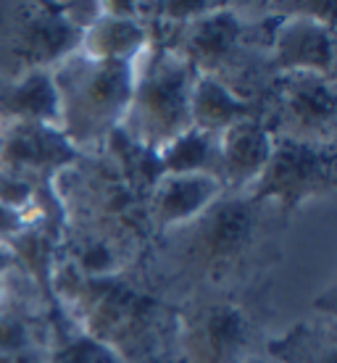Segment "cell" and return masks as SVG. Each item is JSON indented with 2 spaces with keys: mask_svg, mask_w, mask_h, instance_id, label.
Returning a JSON list of instances; mask_svg holds the SVG:
<instances>
[{
  "mask_svg": "<svg viewBox=\"0 0 337 363\" xmlns=\"http://www.w3.org/2000/svg\"><path fill=\"white\" fill-rule=\"evenodd\" d=\"M284 224L280 211L250 192H224L190 224L155 237L143 266L172 303L201 292L258 290L280 255Z\"/></svg>",
  "mask_w": 337,
  "mask_h": 363,
  "instance_id": "1",
  "label": "cell"
},
{
  "mask_svg": "<svg viewBox=\"0 0 337 363\" xmlns=\"http://www.w3.org/2000/svg\"><path fill=\"white\" fill-rule=\"evenodd\" d=\"M50 292L74 327L124 363H177V303L155 287L143 264L95 279L55 255Z\"/></svg>",
  "mask_w": 337,
  "mask_h": 363,
  "instance_id": "2",
  "label": "cell"
},
{
  "mask_svg": "<svg viewBox=\"0 0 337 363\" xmlns=\"http://www.w3.org/2000/svg\"><path fill=\"white\" fill-rule=\"evenodd\" d=\"M135 64L90 61L74 50L53 66L58 129L82 155L101 153L121 127L132 98Z\"/></svg>",
  "mask_w": 337,
  "mask_h": 363,
  "instance_id": "3",
  "label": "cell"
},
{
  "mask_svg": "<svg viewBox=\"0 0 337 363\" xmlns=\"http://www.w3.org/2000/svg\"><path fill=\"white\" fill-rule=\"evenodd\" d=\"M258 290L201 292L177 303V363H248L264 347Z\"/></svg>",
  "mask_w": 337,
  "mask_h": 363,
  "instance_id": "4",
  "label": "cell"
},
{
  "mask_svg": "<svg viewBox=\"0 0 337 363\" xmlns=\"http://www.w3.org/2000/svg\"><path fill=\"white\" fill-rule=\"evenodd\" d=\"M192 69L169 45H150L135 61L132 98L118 132L145 150H158L169 140L190 129Z\"/></svg>",
  "mask_w": 337,
  "mask_h": 363,
  "instance_id": "5",
  "label": "cell"
},
{
  "mask_svg": "<svg viewBox=\"0 0 337 363\" xmlns=\"http://www.w3.org/2000/svg\"><path fill=\"white\" fill-rule=\"evenodd\" d=\"M255 111L274 137L314 145H335V77L277 74L261 95Z\"/></svg>",
  "mask_w": 337,
  "mask_h": 363,
  "instance_id": "6",
  "label": "cell"
},
{
  "mask_svg": "<svg viewBox=\"0 0 337 363\" xmlns=\"http://www.w3.org/2000/svg\"><path fill=\"white\" fill-rule=\"evenodd\" d=\"M79 37L58 3H6L0 6V77L53 69L79 48Z\"/></svg>",
  "mask_w": 337,
  "mask_h": 363,
  "instance_id": "7",
  "label": "cell"
},
{
  "mask_svg": "<svg viewBox=\"0 0 337 363\" xmlns=\"http://www.w3.org/2000/svg\"><path fill=\"white\" fill-rule=\"evenodd\" d=\"M337 187V150L335 145L295 143L274 137V150L269 155L264 174L253 184V195L269 203L284 218L311 203L329 198Z\"/></svg>",
  "mask_w": 337,
  "mask_h": 363,
  "instance_id": "8",
  "label": "cell"
},
{
  "mask_svg": "<svg viewBox=\"0 0 337 363\" xmlns=\"http://www.w3.org/2000/svg\"><path fill=\"white\" fill-rule=\"evenodd\" d=\"M55 300L21 266L0 279V363H48Z\"/></svg>",
  "mask_w": 337,
  "mask_h": 363,
  "instance_id": "9",
  "label": "cell"
},
{
  "mask_svg": "<svg viewBox=\"0 0 337 363\" xmlns=\"http://www.w3.org/2000/svg\"><path fill=\"white\" fill-rule=\"evenodd\" d=\"M274 27L266 48L272 74H321L335 77V27L332 3L266 6Z\"/></svg>",
  "mask_w": 337,
  "mask_h": 363,
  "instance_id": "10",
  "label": "cell"
},
{
  "mask_svg": "<svg viewBox=\"0 0 337 363\" xmlns=\"http://www.w3.org/2000/svg\"><path fill=\"white\" fill-rule=\"evenodd\" d=\"M82 153H77L72 143L55 127L40 124H18L0 129V172H9L18 179L29 182L45 198H55L58 174L77 164Z\"/></svg>",
  "mask_w": 337,
  "mask_h": 363,
  "instance_id": "11",
  "label": "cell"
},
{
  "mask_svg": "<svg viewBox=\"0 0 337 363\" xmlns=\"http://www.w3.org/2000/svg\"><path fill=\"white\" fill-rule=\"evenodd\" d=\"M219 145V179L221 190L229 195L250 192L258 177L264 174L269 155L274 150V135L264 124V118L253 113L235 121L216 137Z\"/></svg>",
  "mask_w": 337,
  "mask_h": 363,
  "instance_id": "12",
  "label": "cell"
},
{
  "mask_svg": "<svg viewBox=\"0 0 337 363\" xmlns=\"http://www.w3.org/2000/svg\"><path fill=\"white\" fill-rule=\"evenodd\" d=\"M224 195L221 184L211 174H161L148 195V216L153 235L179 229L209 211Z\"/></svg>",
  "mask_w": 337,
  "mask_h": 363,
  "instance_id": "13",
  "label": "cell"
},
{
  "mask_svg": "<svg viewBox=\"0 0 337 363\" xmlns=\"http://www.w3.org/2000/svg\"><path fill=\"white\" fill-rule=\"evenodd\" d=\"M40 124L58 129V92L53 69H35L18 77H0V129Z\"/></svg>",
  "mask_w": 337,
  "mask_h": 363,
  "instance_id": "14",
  "label": "cell"
},
{
  "mask_svg": "<svg viewBox=\"0 0 337 363\" xmlns=\"http://www.w3.org/2000/svg\"><path fill=\"white\" fill-rule=\"evenodd\" d=\"M261 355L272 363H337L335 316L316 313L292 324L282 335L266 337Z\"/></svg>",
  "mask_w": 337,
  "mask_h": 363,
  "instance_id": "15",
  "label": "cell"
},
{
  "mask_svg": "<svg viewBox=\"0 0 337 363\" xmlns=\"http://www.w3.org/2000/svg\"><path fill=\"white\" fill-rule=\"evenodd\" d=\"M148 45H150V32L143 21L101 13L82 32L77 53L90 58V61L135 64Z\"/></svg>",
  "mask_w": 337,
  "mask_h": 363,
  "instance_id": "16",
  "label": "cell"
},
{
  "mask_svg": "<svg viewBox=\"0 0 337 363\" xmlns=\"http://www.w3.org/2000/svg\"><path fill=\"white\" fill-rule=\"evenodd\" d=\"M258 113L253 103L243 100L211 74H195L190 92V127L219 137L227 127Z\"/></svg>",
  "mask_w": 337,
  "mask_h": 363,
  "instance_id": "17",
  "label": "cell"
},
{
  "mask_svg": "<svg viewBox=\"0 0 337 363\" xmlns=\"http://www.w3.org/2000/svg\"><path fill=\"white\" fill-rule=\"evenodd\" d=\"M155 158H158L161 174H211V177H216L219 145H216L214 135L190 127L158 147Z\"/></svg>",
  "mask_w": 337,
  "mask_h": 363,
  "instance_id": "18",
  "label": "cell"
},
{
  "mask_svg": "<svg viewBox=\"0 0 337 363\" xmlns=\"http://www.w3.org/2000/svg\"><path fill=\"white\" fill-rule=\"evenodd\" d=\"M48 363H124L114 350L82 335L55 306V340Z\"/></svg>",
  "mask_w": 337,
  "mask_h": 363,
  "instance_id": "19",
  "label": "cell"
},
{
  "mask_svg": "<svg viewBox=\"0 0 337 363\" xmlns=\"http://www.w3.org/2000/svg\"><path fill=\"white\" fill-rule=\"evenodd\" d=\"M32 227H45V224H40L37 218L24 216V213H18V211H11V208H6V206H0V242H3V245H11L16 237H21Z\"/></svg>",
  "mask_w": 337,
  "mask_h": 363,
  "instance_id": "20",
  "label": "cell"
},
{
  "mask_svg": "<svg viewBox=\"0 0 337 363\" xmlns=\"http://www.w3.org/2000/svg\"><path fill=\"white\" fill-rule=\"evenodd\" d=\"M16 266L18 264H16V255H13V250H11L9 245H3V242H0V279H3L9 272H13Z\"/></svg>",
  "mask_w": 337,
  "mask_h": 363,
  "instance_id": "21",
  "label": "cell"
},
{
  "mask_svg": "<svg viewBox=\"0 0 337 363\" xmlns=\"http://www.w3.org/2000/svg\"><path fill=\"white\" fill-rule=\"evenodd\" d=\"M248 363H272V361H269V358H266V355H261V353H258V355H253V358H250V361H248Z\"/></svg>",
  "mask_w": 337,
  "mask_h": 363,
  "instance_id": "22",
  "label": "cell"
}]
</instances>
